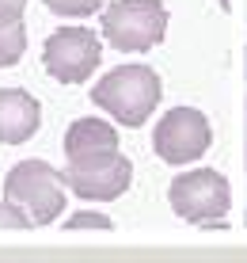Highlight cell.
<instances>
[{
	"label": "cell",
	"mask_w": 247,
	"mask_h": 263,
	"mask_svg": "<svg viewBox=\"0 0 247 263\" xmlns=\"http://www.w3.org/2000/svg\"><path fill=\"white\" fill-rule=\"evenodd\" d=\"M160 99H163V84L149 65H118L91 88V103L130 130L145 126L156 115Z\"/></svg>",
	"instance_id": "1"
},
{
	"label": "cell",
	"mask_w": 247,
	"mask_h": 263,
	"mask_svg": "<svg viewBox=\"0 0 247 263\" xmlns=\"http://www.w3.org/2000/svg\"><path fill=\"white\" fill-rule=\"evenodd\" d=\"M4 198L31 217V225H53L65 214V183L61 172L46 160H19L4 176Z\"/></svg>",
	"instance_id": "2"
},
{
	"label": "cell",
	"mask_w": 247,
	"mask_h": 263,
	"mask_svg": "<svg viewBox=\"0 0 247 263\" xmlns=\"http://www.w3.org/2000/svg\"><path fill=\"white\" fill-rule=\"evenodd\" d=\"M168 34L163 0H114L103 12V39L118 53H149Z\"/></svg>",
	"instance_id": "3"
},
{
	"label": "cell",
	"mask_w": 247,
	"mask_h": 263,
	"mask_svg": "<svg viewBox=\"0 0 247 263\" xmlns=\"http://www.w3.org/2000/svg\"><path fill=\"white\" fill-rule=\"evenodd\" d=\"M168 202L175 210V217H182L190 225H217L232 206V187L217 168H194L171 179Z\"/></svg>",
	"instance_id": "4"
},
{
	"label": "cell",
	"mask_w": 247,
	"mask_h": 263,
	"mask_svg": "<svg viewBox=\"0 0 247 263\" xmlns=\"http://www.w3.org/2000/svg\"><path fill=\"white\" fill-rule=\"evenodd\" d=\"M103 61V39L91 27H61L46 39L42 65L57 84H84Z\"/></svg>",
	"instance_id": "5"
},
{
	"label": "cell",
	"mask_w": 247,
	"mask_h": 263,
	"mask_svg": "<svg viewBox=\"0 0 247 263\" xmlns=\"http://www.w3.org/2000/svg\"><path fill=\"white\" fill-rule=\"evenodd\" d=\"M213 145V130H209V119L194 107H175L156 122L152 130V149L163 164L187 168L194 160H202Z\"/></svg>",
	"instance_id": "6"
},
{
	"label": "cell",
	"mask_w": 247,
	"mask_h": 263,
	"mask_svg": "<svg viewBox=\"0 0 247 263\" xmlns=\"http://www.w3.org/2000/svg\"><path fill=\"white\" fill-rule=\"evenodd\" d=\"M61 183L65 191H72L84 202H114L130 191L133 183V164L130 157H111V160H99V164H84V168H65L61 172Z\"/></svg>",
	"instance_id": "7"
},
{
	"label": "cell",
	"mask_w": 247,
	"mask_h": 263,
	"mask_svg": "<svg viewBox=\"0 0 247 263\" xmlns=\"http://www.w3.org/2000/svg\"><path fill=\"white\" fill-rule=\"evenodd\" d=\"M65 160L69 168H84V164H99V160L118 157V130L103 119H76L65 130Z\"/></svg>",
	"instance_id": "8"
},
{
	"label": "cell",
	"mask_w": 247,
	"mask_h": 263,
	"mask_svg": "<svg viewBox=\"0 0 247 263\" xmlns=\"http://www.w3.org/2000/svg\"><path fill=\"white\" fill-rule=\"evenodd\" d=\"M42 107L23 88H0V145H23L38 134Z\"/></svg>",
	"instance_id": "9"
},
{
	"label": "cell",
	"mask_w": 247,
	"mask_h": 263,
	"mask_svg": "<svg viewBox=\"0 0 247 263\" xmlns=\"http://www.w3.org/2000/svg\"><path fill=\"white\" fill-rule=\"evenodd\" d=\"M27 53V27L19 23H0V69L19 65V58Z\"/></svg>",
	"instance_id": "10"
},
{
	"label": "cell",
	"mask_w": 247,
	"mask_h": 263,
	"mask_svg": "<svg viewBox=\"0 0 247 263\" xmlns=\"http://www.w3.org/2000/svg\"><path fill=\"white\" fill-rule=\"evenodd\" d=\"M42 4L50 8L53 15H61V20H88V15H95L107 0H42Z\"/></svg>",
	"instance_id": "11"
},
{
	"label": "cell",
	"mask_w": 247,
	"mask_h": 263,
	"mask_svg": "<svg viewBox=\"0 0 247 263\" xmlns=\"http://www.w3.org/2000/svg\"><path fill=\"white\" fill-rule=\"evenodd\" d=\"M65 229H111V217L107 214H91V210H80V214H72L65 217Z\"/></svg>",
	"instance_id": "12"
},
{
	"label": "cell",
	"mask_w": 247,
	"mask_h": 263,
	"mask_svg": "<svg viewBox=\"0 0 247 263\" xmlns=\"http://www.w3.org/2000/svg\"><path fill=\"white\" fill-rule=\"evenodd\" d=\"M0 229H15V233H23V229H31V217H27L19 206H12L4 198L0 202Z\"/></svg>",
	"instance_id": "13"
},
{
	"label": "cell",
	"mask_w": 247,
	"mask_h": 263,
	"mask_svg": "<svg viewBox=\"0 0 247 263\" xmlns=\"http://www.w3.org/2000/svg\"><path fill=\"white\" fill-rule=\"evenodd\" d=\"M27 0H0V23H19Z\"/></svg>",
	"instance_id": "14"
},
{
	"label": "cell",
	"mask_w": 247,
	"mask_h": 263,
	"mask_svg": "<svg viewBox=\"0 0 247 263\" xmlns=\"http://www.w3.org/2000/svg\"><path fill=\"white\" fill-rule=\"evenodd\" d=\"M243 111H247V107H243ZM243 168H247V138H243Z\"/></svg>",
	"instance_id": "15"
}]
</instances>
